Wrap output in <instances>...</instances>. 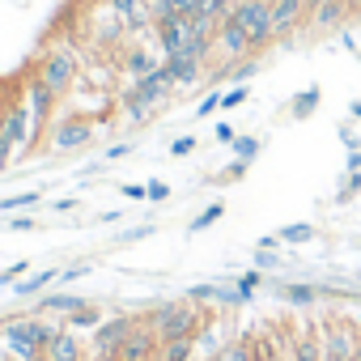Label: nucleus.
Instances as JSON below:
<instances>
[{
    "instance_id": "nucleus-23",
    "label": "nucleus",
    "mask_w": 361,
    "mask_h": 361,
    "mask_svg": "<svg viewBox=\"0 0 361 361\" xmlns=\"http://www.w3.org/2000/svg\"><path fill=\"white\" fill-rule=\"evenodd\" d=\"M221 217H226V204H209L196 221H188V234H204V230H209V226H217Z\"/></svg>"
},
{
    "instance_id": "nucleus-22",
    "label": "nucleus",
    "mask_w": 361,
    "mask_h": 361,
    "mask_svg": "<svg viewBox=\"0 0 361 361\" xmlns=\"http://www.w3.org/2000/svg\"><path fill=\"white\" fill-rule=\"evenodd\" d=\"M98 323H102V319H98V306H90V302H85L77 314H68V331H81V327H85V331H98Z\"/></svg>"
},
{
    "instance_id": "nucleus-9",
    "label": "nucleus",
    "mask_w": 361,
    "mask_h": 361,
    "mask_svg": "<svg viewBox=\"0 0 361 361\" xmlns=\"http://www.w3.org/2000/svg\"><path fill=\"white\" fill-rule=\"evenodd\" d=\"M213 56L221 60V64H238V60H247V56H255V47H251V39H247V30L234 22V13L217 26V35H213Z\"/></svg>"
},
{
    "instance_id": "nucleus-25",
    "label": "nucleus",
    "mask_w": 361,
    "mask_h": 361,
    "mask_svg": "<svg viewBox=\"0 0 361 361\" xmlns=\"http://www.w3.org/2000/svg\"><path fill=\"white\" fill-rule=\"evenodd\" d=\"M314 106H319V90H302V94L293 98V106H289V111H293V119H306Z\"/></svg>"
},
{
    "instance_id": "nucleus-3",
    "label": "nucleus",
    "mask_w": 361,
    "mask_h": 361,
    "mask_svg": "<svg viewBox=\"0 0 361 361\" xmlns=\"http://www.w3.org/2000/svg\"><path fill=\"white\" fill-rule=\"evenodd\" d=\"M26 153H30V115H26V102L18 94V98H9L5 123H0V170H9Z\"/></svg>"
},
{
    "instance_id": "nucleus-44",
    "label": "nucleus",
    "mask_w": 361,
    "mask_h": 361,
    "mask_svg": "<svg viewBox=\"0 0 361 361\" xmlns=\"http://www.w3.org/2000/svg\"><path fill=\"white\" fill-rule=\"evenodd\" d=\"M200 361H221V353H209V357H200Z\"/></svg>"
},
{
    "instance_id": "nucleus-47",
    "label": "nucleus",
    "mask_w": 361,
    "mask_h": 361,
    "mask_svg": "<svg viewBox=\"0 0 361 361\" xmlns=\"http://www.w3.org/2000/svg\"><path fill=\"white\" fill-rule=\"evenodd\" d=\"M353 361H361V348H357V353H353Z\"/></svg>"
},
{
    "instance_id": "nucleus-40",
    "label": "nucleus",
    "mask_w": 361,
    "mask_h": 361,
    "mask_svg": "<svg viewBox=\"0 0 361 361\" xmlns=\"http://www.w3.org/2000/svg\"><path fill=\"white\" fill-rule=\"evenodd\" d=\"M196 5H200V0H174V13H188V18H192Z\"/></svg>"
},
{
    "instance_id": "nucleus-21",
    "label": "nucleus",
    "mask_w": 361,
    "mask_h": 361,
    "mask_svg": "<svg viewBox=\"0 0 361 361\" xmlns=\"http://www.w3.org/2000/svg\"><path fill=\"white\" fill-rule=\"evenodd\" d=\"M196 357V340H161L157 361H192Z\"/></svg>"
},
{
    "instance_id": "nucleus-37",
    "label": "nucleus",
    "mask_w": 361,
    "mask_h": 361,
    "mask_svg": "<svg viewBox=\"0 0 361 361\" xmlns=\"http://www.w3.org/2000/svg\"><path fill=\"white\" fill-rule=\"evenodd\" d=\"M234 136H238V132H234L230 123H217V140H221V145H234Z\"/></svg>"
},
{
    "instance_id": "nucleus-34",
    "label": "nucleus",
    "mask_w": 361,
    "mask_h": 361,
    "mask_svg": "<svg viewBox=\"0 0 361 361\" xmlns=\"http://www.w3.org/2000/svg\"><path fill=\"white\" fill-rule=\"evenodd\" d=\"M353 192H361V174H357V170H348V178H344V188H340V200H348Z\"/></svg>"
},
{
    "instance_id": "nucleus-41",
    "label": "nucleus",
    "mask_w": 361,
    "mask_h": 361,
    "mask_svg": "<svg viewBox=\"0 0 361 361\" xmlns=\"http://www.w3.org/2000/svg\"><path fill=\"white\" fill-rule=\"evenodd\" d=\"M18 276H26V264H18V268H9L5 276H0V281H5V285H18Z\"/></svg>"
},
{
    "instance_id": "nucleus-20",
    "label": "nucleus",
    "mask_w": 361,
    "mask_h": 361,
    "mask_svg": "<svg viewBox=\"0 0 361 361\" xmlns=\"http://www.w3.org/2000/svg\"><path fill=\"white\" fill-rule=\"evenodd\" d=\"M56 281H64V272H60V268H43V272H35L30 281H18L13 289H18V298H35V293H43V289L56 285Z\"/></svg>"
},
{
    "instance_id": "nucleus-38",
    "label": "nucleus",
    "mask_w": 361,
    "mask_h": 361,
    "mask_svg": "<svg viewBox=\"0 0 361 361\" xmlns=\"http://www.w3.org/2000/svg\"><path fill=\"white\" fill-rule=\"evenodd\" d=\"M132 153V145H111L106 149V161H119V157H128Z\"/></svg>"
},
{
    "instance_id": "nucleus-27",
    "label": "nucleus",
    "mask_w": 361,
    "mask_h": 361,
    "mask_svg": "<svg viewBox=\"0 0 361 361\" xmlns=\"http://www.w3.org/2000/svg\"><path fill=\"white\" fill-rule=\"evenodd\" d=\"M319 298V289H310V285H285V302H293V306H310Z\"/></svg>"
},
{
    "instance_id": "nucleus-45",
    "label": "nucleus",
    "mask_w": 361,
    "mask_h": 361,
    "mask_svg": "<svg viewBox=\"0 0 361 361\" xmlns=\"http://www.w3.org/2000/svg\"><path fill=\"white\" fill-rule=\"evenodd\" d=\"M5 361H26V357H18V353H5Z\"/></svg>"
},
{
    "instance_id": "nucleus-32",
    "label": "nucleus",
    "mask_w": 361,
    "mask_h": 361,
    "mask_svg": "<svg viewBox=\"0 0 361 361\" xmlns=\"http://www.w3.org/2000/svg\"><path fill=\"white\" fill-rule=\"evenodd\" d=\"M192 149H196V136H178V140L170 145V157H188Z\"/></svg>"
},
{
    "instance_id": "nucleus-15",
    "label": "nucleus",
    "mask_w": 361,
    "mask_h": 361,
    "mask_svg": "<svg viewBox=\"0 0 361 361\" xmlns=\"http://www.w3.org/2000/svg\"><path fill=\"white\" fill-rule=\"evenodd\" d=\"M43 357H47V361H90V348L77 340V331L60 327V336L43 348Z\"/></svg>"
},
{
    "instance_id": "nucleus-46",
    "label": "nucleus",
    "mask_w": 361,
    "mask_h": 361,
    "mask_svg": "<svg viewBox=\"0 0 361 361\" xmlns=\"http://www.w3.org/2000/svg\"><path fill=\"white\" fill-rule=\"evenodd\" d=\"M319 361H340V357H327V353H323V357H319Z\"/></svg>"
},
{
    "instance_id": "nucleus-49",
    "label": "nucleus",
    "mask_w": 361,
    "mask_h": 361,
    "mask_svg": "<svg viewBox=\"0 0 361 361\" xmlns=\"http://www.w3.org/2000/svg\"><path fill=\"white\" fill-rule=\"evenodd\" d=\"M35 361H47V357H43V353H39V357H35Z\"/></svg>"
},
{
    "instance_id": "nucleus-11",
    "label": "nucleus",
    "mask_w": 361,
    "mask_h": 361,
    "mask_svg": "<svg viewBox=\"0 0 361 361\" xmlns=\"http://www.w3.org/2000/svg\"><path fill=\"white\" fill-rule=\"evenodd\" d=\"M106 5L119 13L123 30L128 35H149L157 22H153V9H149V0H106Z\"/></svg>"
},
{
    "instance_id": "nucleus-31",
    "label": "nucleus",
    "mask_w": 361,
    "mask_h": 361,
    "mask_svg": "<svg viewBox=\"0 0 361 361\" xmlns=\"http://www.w3.org/2000/svg\"><path fill=\"white\" fill-rule=\"evenodd\" d=\"M247 170H251V161H243V157H238V161H230V166H226V174H221V183H238Z\"/></svg>"
},
{
    "instance_id": "nucleus-36",
    "label": "nucleus",
    "mask_w": 361,
    "mask_h": 361,
    "mask_svg": "<svg viewBox=\"0 0 361 361\" xmlns=\"http://www.w3.org/2000/svg\"><path fill=\"white\" fill-rule=\"evenodd\" d=\"M149 234H153V226H136V230L119 234V243H140V238H149Z\"/></svg>"
},
{
    "instance_id": "nucleus-8",
    "label": "nucleus",
    "mask_w": 361,
    "mask_h": 361,
    "mask_svg": "<svg viewBox=\"0 0 361 361\" xmlns=\"http://www.w3.org/2000/svg\"><path fill=\"white\" fill-rule=\"evenodd\" d=\"M234 22L247 30V39H251L255 51H264L276 39L272 35V5H259V0H238V5H234Z\"/></svg>"
},
{
    "instance_id": "nucleus-12",
    "label": "nucleus",
    "mask_w": 361,
    "mask_h": 361,
    "mask_svg": "<svg viewBox=\"0 0 361 361\" xmlns=\"http://www.w3.org/2000/svg\"><path fill=\"white\" fill-rule=\"evenodd\" d=\"M357 348H361V340H357V331H353L348 323H327V327H323V353H327V357L353 361Z\"/></svg>"
},
{
    "instance_id": "nucleus-2",
    "label": "nucleus",
    "mask_w": 361,
    "mask_h": 361,
    "mask_svg": "<svg viewBox=\"0 0 361 361\" xmlns=\"http://www.w3.org/2000/svg\"><path fill=\"white\" fill-rule=\"evenodd\" d=\"M77 73H81V51L73 47V43H60V47H51V51H43V60H39V81L56 94V98H64L73 85H77Z\"/></svg>"
},
{
    "instance_id": "nucleus-17",
    "label": "nucleus",
    "mask_w": 361,
    "mask_h": 361,
    "mask_svg": "<svg viewBox=\"0 0 361 361\" xmlns=\"http://www.w3.org/2000/svg\"><path fill=\"white\" fill-rule=\"evenodd\" d=\"M119 68H123V77H128V81H140V77H149L153 68H161V60H157L149 47H132V51H123Z\"/></svg>"
},
{
    "instance_id": "nucleus-39",
    "label": "nucleus",
    "mask_w": 361,
    "mask_h": 361,
    "mask_svg": "<svg viewBox=\"0 0 361 361\" xmlns=\"http://www.w3.org/2000/svg\"><path fill=\"white\" fill-rule=\"evenodd\" d=\"M170 196V183H149V200H166Z\"/></svg>"
},
{
    "instance_id": "nucleus-28",
    "label": "nucleus",
    "mask_w": 361,
    "mask_h": 361,
    "mask_svg": "<svg viewBox=\"0 0 361 361\" xmlns=\"http://www.w3.org/2000/svg\"><path fill=\"white\" fill-rule=\"evenodd\" d=\"M39 200H43V192H22V196H5V200H0V209L13 213V209H30V204H39Z\"/></svg>"
},
{
    "instance_id": "nucleus-7",
    "label": "nucleus",
    "mask_w": 361,
    "mask_h": 361,
    "mask_svg": "<svg viewBox=\"0 0 361 361\" xmlns=\"http://www.w3.org/2000/svg\"><path fill=\"white\" fill-rule=\"evenodd\" d=\"M132 327H136V314H111L106 323H98V331L90 340V357L94 361H115L123 340L132 336Z\"/></svg>"
},
{
    "instance_id": "nucleus-1",
    "label": "nucleus",
    "mask_w": 361,
    "mask_h": 361,
    "mask_svg": "<svg viewBox=\"0 0 361 361\" xmlns=\"http://www.w3.org/2000/svg\"><path fill=\"white\" fill-rule=\"evenodd\" d=\"M149 323H153L157 340H196V331H200V323H204V310L183 298V302L157 306V310L149 314Z\"/></svg>"
},
{
    "instance_id": "nucleus-14",
    "label": "nucleus",
    "mask_w": 361,
    "mask_h": 361,
    "mask_svg": "<svg viewBox=\"0 0 361 361\" xmlns=\"http://www.w3.org/2000/svg\"><path fill=\"white\" fill-rule=\"evenodd\" d=\"M302 22H306V0H276L272 5V35L276 39H289Z\"/></svg>"
},
{
    "instance_id": "nucleus-4",
    "label": "nucleus",
    "mask_w": 361,
    "mask_h": 361,
    "mask_svg": "<svg viewBox=\"0 0 361 361\" xmlns=\"http://www.w3.org/2000/svg\"><path fill=\"white\" fill-rule=\"evenodd\" d=\"M60 336V323H47V319H9L5 323V340H9V353L35 361L51 340Z\"/></svg>"
},
{
    "instance_id": "nucleus-5",
    "label": "nucleus",
    "mask_w": 361,
    "mask_h": 361,
    "mask_svg": "<svg viewBox=\"0 0 361 361\" xmlns=\"http://www.w3.org/2000/svg\"><path fill=\"white\" fill-rule=\"evenodd\" d=\"M43 145H47L51 153H73V149L94 145V123H90V115H77V111L56 115L51 128H47V136H43Z\"/></svg>"
},
{
    "instance_id": "nucleus-6",
    "label": "nucleus",
    "mask_w": 361,
    "mask_h": 361,
    "mask_svg": "<svg viewBox=\"0 0 361 361\" xmlns=\"http://www.w3.org/2000/svg\"><path fill=\"white\" fill-rule=\"evenodd\" d=\"M22 102H26V115H30V149L35 145H43V136H47V128H51V111H56V94L39 81V77H30L26 85H22Z\"/></svg>"
},
{
    "instance_id": "nucleus-42",
    "label": "nucleus",
    "mask_w": 361,
    "mask_h": 361,
    "mask_svg": "<svg viewBox=\"0 0 361 361\" xmlns=\"http://www.w3.org/2000/svg\"><path fill=\"white\" fill-rule=\"evenodd\" d=\"M348 170H357V174H361V149H353V153H348Z\"/></svg>"
},
{
    "instance_id": "nucleus-16",
    "label": "nucleus",
    "mask_w": 361,
    "mask_h": 361,
    "mask_svg": "<svg viewBox=\"0 0 361 361\" xmlns=\"http://www.w3.org/2000/svg\"><path fill=\"white\" fill-rule=\"evenodd\" d=\"M161 64H166V73L174 77V85H178V90H192V85L204 77V64H200V60H192V56H183V51H178V56H166Z\"/></svg>"
},
{
    "instance_id": "nucleus-43",
    "label": "nucleus",
    "mask_w": 361,
    "mask_h": 361,
    "mask_svg": "<svg viewBox=\"0 0 361 361\" xmlns=\"http://www.w3.org/2000/svg\"><path fill=\"white\" fill-rule=\"evenodd\" d=\"M348 111H353V119H361V102H353V106H348Z\"/></svg>"
},
{
    "instance_id": "nucleus-24",
    "label": "nucleus",
    "mask_w": 361,
    "mask_h": 361,
    "mask_svg": "<svg viewBox=\"0 0 361 361\" xmlns=\"http://www.w3.org/2000/svg\"><path fill=\"white\" fill-rule=\"evenodd\" d=\"M314 226H306V221H298V226H285L281 230V243H289V247H302V243H314Z\"/></svg>"
},
{
    "instance_id": "nucleus-29",
    "label": "nucleus",
    "mask_w": 361,
    "mask_h": 361,
    "mask_svg": "<svg viewBox=\"0 0 361 361\" xmlns=\"http://www.w3.org/2000/svg\"><path fill=\"white\" fill-rule=\"evenodd\" d=\"M247 98H251V90H247V85H234V90L221 94V111H234V106H243Z\"/></svg>"
},
{
    "instance_id": "nucleus-10",
    "label": "nucleus",
    "mask_w": 361,
    "mask_h": 361,
    "mask_svg": "<svg viewBox=\"0 0 361 361\" xmlns=\"http://www.w3.org/2000/svg\"><path fill=\"white\" fill-rule=\"evenodd\" d=\"M157 348H161V340H157L153 323H149V319H136V327H132V336L123 340V348H119L115 361H157Z\"/></svg>"
},
{
    "instance_id": "nucleus-19",
    "label": "nucleus",
    "mask_w": 361,
    "mask_h": 361,
    "mask_svg": "<svg viewBox=\"0 0 361 361\" xmlns=\"http://www.w3.org/2000/svg\"><path fill=\"white\" fill-rule=\"evenodd\" d=\"M81 306H85V298H77V293H47L39 302V314H77Z\"/></svg>"
},
{
    "instance_id": "nucleus-48",
    "label": "nucleus",
    "mask_w": 361,
    "mask_h": 361,
    "mask_svg": "<svg viewBox=\"0 0 361 361\" xmlns=\"http://www.w3.org/2000/svg\"><path fill=\"white\" fill-rule=\"evenodd\" d=\"M259 5H276V0H259Z\"/></svg>"
},
{
    "instance_id": "nucleus-35",
    "label": "nucleus",
    "mask_w": 361,
    "mask_h": 361,
    "mask_svg": "<svg viewBox=\"0 0 361 361\" xmlns=\"http://www.w3.org/2000/svg\"><path fill=\"white\" fill-rule=\"evenodd\" d=\"M276 264H281V255H276V251H264V247L255 251V268H276Z\"/></svg>"
},
{
    "instance_id": "nucleus-26",
    "label": "nucleus",
    "mask_w": 361,
    "mask_h": 361,
    "mask_svg": "<svg viewBox=\"0 0 361 361\" xmlns=\"http://www.w3.org/2000/svg\"><path fill=\"white\" fill-rule=\"evenodd\" d=\"M259 145H264L259 136H234V153H238L243 161H255V157H259Z\"/></svg>"
},
{
    "instance_id": "nucleus-33",
    "label": "nucleus",
    "mask_w": 361,
    "mask_h": 361,
    "mask_svg": "<svg viewBox=\"0 0 361 361\" xmlns=\"http://www.w3.org/2000/svg\"><path fill=\"white\" fill-rule=\"evenodd\" d=\"M217 106H221V90H213V94H209V98H204V102H200V106H196V115H200V119H204V115H213V111H217Z\"/></svg>"
},
{
    "instance_id": "nucleus-30",
    "label": "nucleus",
    "mask_w": 361,
    "mask_h": 361,
    "mask_svg": "<svg viewBox=\"0 0 361 361\" xmlns=\"http://www.w3.org/2000/svg\"><path fill=\"white\" fill-rule=\"evenodd\" d=\"M259 281H264V276H259V268H251V272H243L234 285H238V293H243V298H251V293L259 289Z\"/></svg>"
},
{
    "instance_id": "nucleus-13",
    "label": "nucleus",
    "mask_w": 361,
    "mask_h": 361,
    "mask_svg": "<svg viewBox=\"0 0 361 361\" xmlns=\"http://www.w3.org/2000/svg\"><path fill=\"white\" fill-rule=\"evenodd\" d=\"M348 18V0H314L306 9V26L310 30H336Z\"/></svg>"
},
{
    "instance_id": "nucleus-18",
    "label": "nucleus",
    "mask_w": 361,
    "mask_h": 361,
    "mask_svg": "<svg viewBox=\"0 0 361 361\" xmlns=\"http://www.w3.org/2000/svg\"><path fill=\"white\" fill-rule=\"evenodd\" d=\"M188 302H217V306H238L243 302V293H238V285H196V289H188Z\"/></svg>"
}]
</instances>
